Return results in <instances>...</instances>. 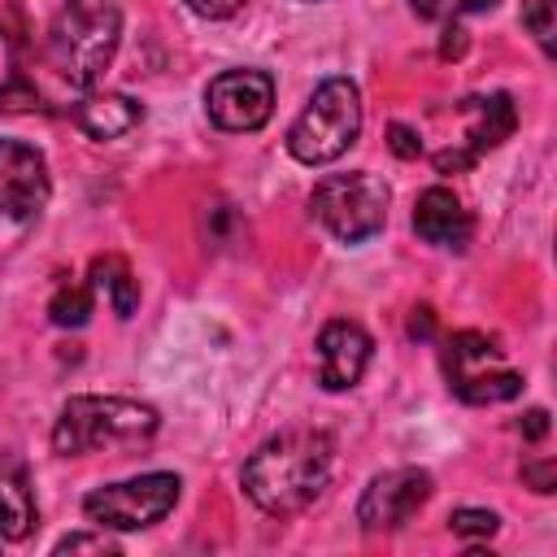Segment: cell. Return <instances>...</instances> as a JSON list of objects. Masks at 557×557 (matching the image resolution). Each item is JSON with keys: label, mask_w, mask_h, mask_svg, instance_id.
<instances>
[{"label": "cell", "mask_w": 557, "mask_h": 557, "mask_svg": "<svg viewBox=\"0 0 557 557\" xmlns=\"http://www.w3.org/2000/svg\"><path fill=\"white\" fill-rule=\"evenodd\" d=\"M122 39V9L113 0H65L48 26V61L70 87H91Z\"/></svg>", "instance_id": "obj_3"}, {"label": "cell", "mask_w": 557, "mask_h": 557, "mask_svg": "<svg viewBox=\"0 0 557 557\" xmlns=\"http://www.w3.org/2000/svg\"><path fill=\"white\" fill-rule=\"evenodd\" d=\"M48 318L57 326H83L91 318V283H61L48 300Z\"/></svg>", "instance_id": "obj_17"}, {"label": "cell", "mask_w": 557, "mask_h": 557, "mask_svg": "<svg viewBox=\"0 0 557 557\" xmlns=\"http://www.w3.org/2000/svg\"><path fill=\"white\" fill-rule=\"evenodd\" d=\"M35 104H39V91H35L22 74L0 87V109H4V113H22V109H35Z\"/></svg>", "instance_id": "obj_21"}, {"label": "cell", "mask_w": 557, "mask_h": 557, "mask_svg": "<svg viewBox=\"0 0 557 557\" xmlns=\"http://www.w3.org/2000/svg\"><path fill=\"white\" fill-rule=\"evenodd\" d=\"M178 487H183L178 474L152 470V474H139V479H122V483H104V487L87 492L83 513L104 531H139V527L161 522L174 509Z\"/></svg>", "instance_id": "obj_7"}, {"label": "cell", "mask_w": 557, "mask_h": 557, "mask_svg": "<svg viewBox=\"0 0 557 557\" xmlns=\"http://www.w3.org/2000/svg\"><path fill=\"white\" fill-rule=\"evenodd\" d=\"M522 479H527L535 492H553V487H557V466H553V461H527V466H522Z\"/></svg>", "instance_id": "obj_24"}, {"label": "cell", "mask_w": 557, "mask_h": 557, "mask_svg": "<svg viewBox=\"0 0 557 557\" xmlns=\"http://www.w3.org/2000/svg\"><path fill=\"white\" fill-rule=\"evenodd\" d=\"M496 0H413V13L426 22H457L461 13H487Z\"/></svg>", "instance_id": "obj_18"}, {"label": "cell", "mask_w": 557, "mask_h": 557, "mask_svg": "<svg viewBox=\"0 0 557 557\" xmlns=\"http://www.w3.org/2000/svg\"><path fill=\"white\" fill-rule=\"evenodd\" d=\"M35 492L26 479V461L17 453H0V540H26L35 531Z\"/></svg>", "instance_id": "obj_14"}, {"label": "cell", "mask_w": 557, "mask_h": 557, "mask_svg": "<svg viewBox=\"0 0 557 557\" xmlns=\"http://www.w3.org/2000/svg\"><path fill=\"white\" fill-rule=\"evenodd\" d=\"M426 500H431V474L418 470V466H400V470H387V474L370 479V487L357 500V522L366 531H396Z\"/></svg>", "instance_id": "obj_10"}, {"label": "cell", "mask_w": 557, "mask_h": 557, "mask_svg": "<svg viewBox=\"0 0 557 557\" xmlns=\"http://www.w3.org/2000/svg\"><path fill=\"white\" fill-rule=\"evenodd\" d=\"M453 117H461L457 139L431 157L440 174H457V170L474 165L483 152H492V148H496L500 139H509L513 126H518V109H513V100H509L505 91L457 100V104H453Z\"/></svg>", "instance_id": "obj_8"}, {"label": "cell", "mask_w": 557, "mask_h": 557, "mask_svg": "<svg viewBox=\"0 0 557 557\" xmlns=\"http://www.w3.org/2000/svg\"><path fill=\"white\" fill-rule=\"evenodd\" d=\"M144 117L139 100L122 96V91H87L78 104H74V122L83 135L91 139H117L126 131H135Z\"/></svg>", "instance_id": "obj_15"}, {"label": "cell", "mask_w": 557, "mask_h": 557, "mask_svg": "<svg viewBox=\"0 0 557 557\" xmlns=\"http://www.w3.org/2000/svg\"><path fill=\"white\" fill-rule=\"evenodd\" d=\"M387 183L370 170H348V174H326L313 191H309V209L313 218L344 244H361L370 235L383 231L387 222Z\"/></svg>", "instance_id": "obj_5"}, {"label": "cell", "mask_w": 557, "mask_h": 557, "mask_svg": "<svg viewBox=\"0 0 557 557\" xmlns=\"http://www.w3.org/2000/svg\"><path fill=\"white\" fill-rule=\"evenodd\" d=\"M361 135V91L352 78H322L287 126V152L300 165H326L344 157Z\"/></svg>", "instance_id": "obj_4"}, {"label": "cell", "mask_w": 557, "mask_h": 557, "mask_svg": "<svg viewBox=\"0 0 557 557\" xmlns=\"http://www.w3.org/2000/svg\"><path fill=\"white\" fill-rule=\"evenodd\" d=\"M544 431H548V413H544V409H531V413H527V435L540 440Z\"/></svg>", "instance_id": "obj_26"}, {"label": "cell", "mask_w": 557, "mask_h": 557, "mask_svg": "<svg viewBox=\"0 0 557 557\" xmlns=\"http://www.w3.org/2000/svg\"><path fill=\"white\" fill-rule=\"evenodd\" d=\"M387 144H392V152H396V157H405V161H413V157L422 152L418 131H413V126H405V122H392V126H387Z\"/></svg>", "instance_id": "obj_23"}, {"label": "cell", "mask_w": 557, "mask_h": 557, "mask_svg": "<svg viewBox=\"0 0 557 557\" xmlns=\"http://www.w3.org/2000/svg\"><path fill=\"white\" fill-rule=\"evenodd\" d=\"M161 418L131 396H70L52 422V448L61 457H87L104 448H144Z\"/></svg>", "instance_id": "obj_2"}, {"label": "cell", "mask_w": 557, "mask_h": 557, "mask_svg": "<svg viewBox=\"0 0 557 557\" xmlns=\"http://www.w3.org/2000/svg\"><path fill=\"white\" fill-rule=\"evenodd\" d=\"M448 387L466 405H500L522 392V374L505 361V348L483 331H453L440 348Z\"/></svg>", "instance_id": "obj_6"}, {"label": "cell", "mask_w": 557, "mask_h": 557, "mask_svg": "<svg viewBox=\"0 0 557 557\" xmlns=\"http://www.w3.org/2000/svg\"><path fill=\"white\" fill-rule=\"evenodd\" d=\"M205 109L218 131H261L274 113V78L265 70H226L205 87Z\"/></svg>", "instance_id": "obj_9"}, {"label": "cell", "mask_w": 557, "mask_h": 557, "mask_svg": "<svg viewBox=\"0 0 557 557\" xmlns=\"http://www.w3.org/2000/svg\"><path fill=\"white\" fill-rule=\"evenodd\" d=\"M91 292H100L117 318H131L135 305H139V283L131 274V265L117 257V252H104L91 261Z\"/></svg>", "instance_id": "obj_16"}, {"label": "cell", "mask_w": 557, "mask_h": 557, "mask_svg": "<svg viewBox=\"0 0 557 557\" xmlns=\"http://www.w3.org/2000/svg\"><path fill=\"white\" fill-rule=\"evenodd\" d=\"M370 335L348 322V318H335L318 331V383L326 392H348L361 383L366 366H370Z\"/></svg>", "instance_id": "obj_12"}, {"label": "cell", "mask_w": 557, "mask_h": 557, "mask_svg": "<svg viewBox=\"0 0 557 557\" xmlns=\"http://www.w3.org/2000/svg\"><path fill=\"white\" fill-rule=\"evenodd\" d=\"M413 231H418V239H426L435 248H466L474 222L453 187H426L413 205Z\"/></svg>", "instance_id": "obj_13"}, {"label": "cell", "mask_w": 557, "mask_h": 557, "mask_svg": "<svg viewBox=\"0 0 557 557\" xmlns=\"http://www.w3.org/2000/svg\"><path fill=\"white\" fill-rule=\"evenodd\" d=\"M48 196L52 178L44 152L22 139H0V213L13 222H30L44 213Z\"/></svg>", "instance_id": "obj_11"}, {"label": "cell", "mask_w": 557, "mask_h": 557, "mask_svg": "<svg viewBox=\"0 0 557 557\" xmlns=\"http://www.w3.org/2000/svg\"><path fill=\"white\" fill-rule=\"evenodd\" d=\"M183 4H187L196 17H231L244 0H183Z\"/></svg>", "instance_id": "obj_25"}, {"label": "cell", "mask_w": 557, "mask_h": 557, "mask_svg": "<svg viewBox=\"0 0 557 557\" xmlns=\"http://www.w3.org/2000/svg\"><path fill=\"white\" fill-rule=\"evenodd\" d=\"M335 470V444L326 431H283L244 461V492L257 509L287 518L309 509Z\"/></svg>", "instance_id": "obj_1"}, {"label": "cell", "mask_w": 557, "mask_h": 557, "mask_svg": "<svg viewBox=\"0 0 557 557\" xmlns=\"http://www.w3.org/2000/svg\"><path fill=\"white\" fill-rule=\"evenodd\" d=\"M448 527H453V535H466V540H487V535L500 527V518H496L492 509H453Z\"/></svg>", "instance_id": "obj_19"}, {"label": "cell", "mask_w": 557, "mask_h": 557, "mask_svg": "<svg viewBox=\"0 0 557 557\" xmlns=\"http://www.w3.org/2000/svg\"><path fill=\"white\" fill-rule=\"evenodd\" d=\"M522 26L535 35L544 52H553V0H527L522 4Z\"/></svg>", "instance_id": "obj_20"}, {"label": "cell", "mask_w": 557, "mask_h": 557, "mask_svg": "<svg viewBox=\"0 0 557 557\" xmlns=\"http://www.w3.org/2000/svg\"><path fill=\"white\" fill-rule=\"evenodd\" d=\"M57 553H117V544L100 527V535H65V540H57Z\"/></svg>", "instance_id": "obj_22"}]
</instances>
